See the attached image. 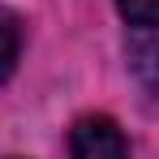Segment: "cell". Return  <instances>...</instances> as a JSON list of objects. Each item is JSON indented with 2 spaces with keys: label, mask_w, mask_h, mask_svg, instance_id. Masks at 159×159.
Wrapping results in <instances>:
<instances>
[{
  "label": "cell",
  "mask_w": 159,
  "mask_h": 159,
  "mask_svg": "<svg viewBox=\"0 0 159 159\" xmlns=\"http://www.w3.org/2000/svg\"><path fill=\"white\" fill-rule=\"evenodd\" d=\"M120 17L138 30H159V0H116Z\"/></svg>",
  "instance_id": "obj_4"
},
{
  "label": "cell",
  "mask_w": 159,
  "mask_h": 159,
  "mask_svg": "<svg viewBox=\"0 0 159 159\" xmlns=\"http://www.w3.org/2000/svg\"><path fill=\"white\" fill-rule=\"evenodd\" d=\"M129 65L146 82V90L159 95V39H133L129 43Z\"/></svg>",
  "instance_id": "obj_3"
},
{
  "label": "cell",
  "mask_w": 159,
  "mask_h": 159,
  "mask_svg": "<svg viewBox=\"0 0 159 159\" xmlns=\"http://www.w3.org/2000/svg\"><path fill=\"white\" fill-rule=\"evenodd\" d=\"M17 56H22V22L17 13L0 9V82L17 69Z\"/></svg>",
  "instance_id": "obj_2"
},
{
  "label": "cell",
  "mask_w": 159,
  "mask_h": 159,
  "mask_svg": "<svg viewBox=\"0 0 159 159\" xmlns=\"http://www.w3.org/2000/svg\"><path fill=\"white\" fill-rule=\"evenodd\" d=\"M69 159H129L120 125L112 116H82L69 133Z\"/></svg>",
  "instance_id": "obj_1"
}]
</instances>
